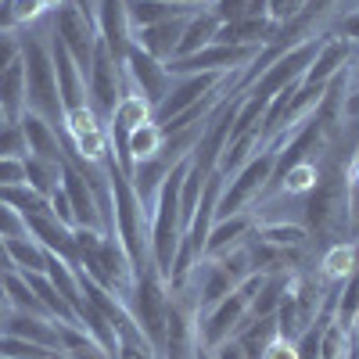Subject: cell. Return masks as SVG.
Masks as SVG:
<instances>
[{
  "label": "cell",
  "instance_id": "obj_27",
  "mask_svg": "<svg viewBox=\"0 0 359 359\" xmlns=\"http://www.w3.org/2000/svg\"><path fill=\"white\" fill-rule=\"evenodd\" d=\"M62 165L65 162H47L36 155H25V187L50 201V194L62 187Z\"/></svg>",
  "mask_w": 359,
  "mask_h": 359
},
{
  "label": "cell",
  "instance_id": "obj_35",
  "mask_svg": "<svg viewBox=\"0 0 359 359\" xmlns=\"http://www.w3.org/2000/svg\"><path fill=\"white\" fill-rule=\"evenodd\" d=\"M29 147H25V133L22 123H4L0 118V158H25Z\"/></svg>",
  "mask_w": 359,
  "mask_h": 359
},
{
  "label": "cell",
  "instance_id": "obj_22",
  "mask_svg": "<svg viewBox=\"0 0 359 359\" xmlns=\"http://www.w3.org/2000/svg\"><path fill=\"white\" fill-rule=\"evenodd\" d=\"M25 115V65L22 57L0 76V118L4 123H18Z\"/></svg>",
  "mask_w": 359,
  "mask_h": 359
},
{
  "label": "cell",
  "instance_id": "obj_23",
  "mask_svg": "<svg viewBox=\"0 0 359 359\" xmlns=\"http://www.w3.org/2000/svg\"><path fill=\"white\" fill-rule=\"evenodd\" d=\"M54 323H57V348H62L65 359H111L79 323H62V320Z\"/></svg>",
  "mask_w": 359,
  "mask_h": 359
},
{
  "label": "cell",
  "instance_id": "obj_5",
  "mask_svg": "<svg viewBox=\"0 0 359 359\" xmlns=\"http://www.w3.org/2000/svg\"><path fill=\"white\" fill-rule=\"evenodd\" d=\"M273 169H277V147H262L255 151L241 169H237L226 187L219 191V205H216V219H226V216H237L245 212L248 205H259V198L266 194L269 180H273Z\"/></svg>",
  "mask_w": 359,
  "mask_h": 359
},
{
  "label": "cell",
  "instance_id": "obj_30",
  "mask_svg": "<svg viewBox=\"0 0 359 359\" xmlns=\"http://www.w3.org/2000/svg\"><path fill=\"white\" fill-rule=\"evenodd\" d=\"M8 252L15 259V269L18 273H43L47 269V248L36 241V237H11L8 241Z\"/></svg>",
  "mask_w": 359,
  "mask_h": 359
},
{
  "label": "cell",
  "instance_id": "obj_26",
  "mask_svg": "<svg viewBox=\"0 0 359 359\" xmlns=\"http://www.w3.org/2000/svg\"><path fill=\"white\" fill-rule=\"evenodd\" d=\"M184 15H194V11L165 4V0H126L130 29H147V25H158V22H169V18H184Z\"/></svg>",
  "mask_w": 359,
  "mask_h": 359
},
{
  "label": "cell",
  "instance_id": "obj_38",
  "mask_svg": "<svg viewBox=\"0 0 359 359\" xmlns=\"http://www.w3.org/2000/svg\"><path fill=\"white\" fill-rule=\"evenodd\" d=\"M8 4H11V15H15L18 29H22V25H33L40 15H47L43 0H8Z\"/></svg>",
  "mask_w": 359,
  "mask_h": 359
},
{
  "label": "cell",
  "instance_id": "obj_14",
  "mask_svg": "<svg viewBox=\"0 0 359 359\" xmlns=\"http://www.w3.org/2000/svg\"><path fill=\"white\" fill-rule=\"evenodd\" d=\"M348 57H352V43L338 40L334 33H323L320 50H316V57L309 62L302 83H306V86H331V83L341 76V69H345Z\"/></svg>",
  "mask_w": 359,
  "mask_h": 359
},
{
  "label": "cell",
  "instance_id": "obj_42",
  "mask_svg": "<svg viewBox=\"0 0 359 359\" xmlns=\"http://www.w3.org/2000/svg\"><path fill=\"white\" fill-rule=\"evenodd\" d=\"M262 359H298V348H294V341L291 338H273L266 345V352H262Z\"/></svg>",
  "mask_w": 359,
  "mask_h": 359
},
{
  "label": "cell",
  "instance_id": "obj_43",
  "mask_svg": "<svg viewBox=\"0 0 359 359\" xmlns=\"http://www.w3.org/2000/svg\"><path fill=\"white\" fill-rule=\"evenodd\" d=\"M212 359H248V352L237 345V338H230V341H223L219 348H212Z\"/></svg>",
  "mask_w": 359,
  "mask_h": 359
},
{
  "label": "cell",
  "instance_id": "obj_40",
  "mask_svg": "<svg viewBox=\"0 0 359 359\" xmlns=\"http://www.w3.org/2000/svg\"><path fill=\"white\" fill-rule=\"evenodd\" d=\"M25 184V158H0V187Z\"/></svg>",
  "mask_w": 359,
  "mask_h": 359
},
{
  "label": "cell",
  "instance_id": "obj_34",
  "mask_svg": "<svg viewBox=\"0 0 359 359\" xmlns=\"http://www.w3.org/2000/svg\"><path fill=\"white\" fill-rule=\"evenodd\" d=\"M212 11L219 22H237V18H262L266 15V0H216Z\"/></svg>",
  "mask_w": 359,
  "mask_h": 359
},
{
  "label": "cell",
  "instance_id": "obj_11",
  "mask_svg": "<svg viewBox=\"0 0 359 359\" xmlns=\"http://www.w3.org/2000/svg\"><path fill=\"white\" fill-rule=\"evenodd\" d=\"M94 25L97 40L108 47V54L123 65V57L133 43V29L126 18V0H94Z\"/></svg>",
  "mask_w": 359,
  "mask_h": 359
},
{
  "label": "cell",
  "instance_id": "obj_9",
  "mask_svg": "<svg viewBox=\"0 0 359 359\" xmlns=\"http://www.w3.org/2000/svg\"><path fill=\"white\" fill-rule=\"evenodd\" d=\"M123 69H126L130 90H137V94H140L147 104H151V108L172 90L169 69L158 62V57H151L147 50H140L137 43H130V50H126V57H123Z\"/></svg>",
  "mask_w": 359,
  "mask_h": 359
},
{
  "label": "cell",
  "instance_id": "obj_37",
  "mask_svg": "<svg viewBox=\"0 0 359 359\" xmlns=\"http://www.w3.org/2000/svg\"><path fill=\"white\" fill-rule=\"evenodd\" d=\"M302 8H306V0H266V15L277 25H287Z\"/></svg>",
  "mask_w": 359,
  "mask_h": 359
},
{
  "label": "cell",
  "instance_id": "obj_2",
  "mask_svg": "<svg viewBox=\"0 0 359 359\" xmlns=\"http://www.w3.org/2000/svg\"><path fill=\"white\" fill-rule=\"evenodd\" d=\"M22 40V65H25V111H33L54 130L65 133V108L57 97V76H54V57H50V40L25 33Z\"/></svg>",
  "mask_w": 359,
  "mask_h": 359
},
{
  "label": "cell",
  "instance_id": "obj_15",
  "mask_svg": "<svg viewBox=\"0 0 359 359\" xmlns=\"http://www.w3.org/2000/svg\"><path fill=\"white\" fill-rule=\"evenodd\" d=\"M187 18H169V22H158V25H147V29H133V43L140 50H147L151 57H158L162 65H169L176 57V47H180V36L187 29Z\"/></svg>",
  "mask_w": 359,
  "mask_h": 359
},
{
  "label": "cell",
  "instance_id": "obj_6",
  "mask_svg": "<svg viewBox=\"0 0 359 359\" xmlns=\"http://www.w3.org/2000/svg\"><path fill=\"white\" fill-rule=\"evenodd\" d=\"M323 280H316L306 269H294L287 273L284 284V298H280V309H277V334L298 341V334L316 320L320 306H323Z\"/></svg>",
  "mask_w": 359,
  "mask_h": 359
},
{
  "label": "cell",
  "instance_id": "obj_47",
  "mask_svg": "<svg viewBox=\"0 0 359 359\" xmlns=\"http://www.w3.org/2000/svg\"><path fill=\"white\" fill-rule=\"evenodd\" d=\"M352 94L359 97V57H355V72H352Z\"/></svg>",
  "mask_w": 359,
  "mask_h": 359
},
{
  "label": "cell",
  "instance_id": "obj_31",
  "mask_svg": "<svg viewBox=\"0 0 359 359\" xmlns=\"http://www.w3.org/2000/svg\"><path fill=\"white\" fill-rule=\"evenodd\" d=\"M0 284H4V291H8V298H11V306H15V313H29V316H50L47 309H43V302L36 298V291L29 287V280H25V273H4L0 277Z\"/></svg>",
  "mask_w": 359,
  "mask_h": 359
},
{
  "label": "cell",
  "instance_id": "obj_32",
  "mask_svg": "<svg viewBox=\"0 0 359 359\" xmlns=\"http://www.w3.org/2000/svg\"><path fill=\"white\" fill-rule=\"evenodd\" d=\"M0 359H65L57 348H43L33 341H22L15 334H0Z\"/></svg>",
  "mask_w": 359,
  "mask_h": 359
},
{
  "label": "cell",
  "instance_id": "obj_39",
  "mask_svg": "<svg viewBox=\"0 0 359 359\" xmlns=\"http://www.w3.org/2000/svg\"><path fill=\"white\" fill-rule=\"evenodd\" d=\"M22 57V40L18 33H0V76H4L15 62Z\"/></svg>",
  "mask_w": 359,
  "mask_h": 359
},
{
  "label": "cell",
  "instance_id": "obj_12",
  "mask_svg": "<svg viewBox=\"0 0 359 359\" xmlns=\"http://www.w3.org/2000/svg\"><path fill=\"white\" fill-rule=\"evenodd\" d=\"M50 57H54V76H57V97H62V108L65 115L69 111H79L90 104V94H86V76L79 72V65L72 62V54L65 50V43L50 33Z\"/></svg>",
  "mask_w": 359,
  "mask_h": 359
},
{
  "label": "cell",
  "instance_id": "obj_36",
  "mask_svg": "<svg viewBox=\"0 0 359 359\" xmlns=\"http://www.w3.org/2000/svg\"><path fill=\"white\" fill-rule=\"evenodd\" d=\"M25 233H29L25 216L18 212V208H11V205L0 201V237H4V241H11V237H25Z\"/></svg>",
  "mask_w": 359,
  "mask_h": 359
},
{
  "label": "cell",
  "instance_id": "obj_49",
  "mask_svg": "<svg viewBox=\"0 0 359 359\" xmlns=\"http://www.w3.org/2000/svg\"><path fill=\"white\" fill-rule=\"evenodd\" d=\"M355 248H359V241H355Z\"/></svg>",
  "mask_w": 359,
  "mask_h": 359
},
{
  "label": "cell",
  "instance_id": "obj_19",
  "mask_svg": "<svg viewBox=\"0 0 359 359\" xmlns=\"http://www.w3.org/2000/svg\"><path fill=\"white\" fill-rule=\"evenodd\" d=\"M162 151H165V130L155 123V118H147V123H140V126L130 130V137H126V172H130L137 162L158 158Z\"/></svg>",
  "mask_w": 359,
  "mask_h": 359
},
{
  "label": "cell",
  "instance_id": "obj_20",
  "mask_svg": "<svg viewBox=\"0 0 359 359\" xmlns=\"http://www.w3.org/2000/svg\"><path fill=\"white\" fill-rule=\"evenodd\" d=\"M4 334H15L22 341H33L43 348H57V323L50 316H29V313H11V320L4 323ZM62 352V348H57Z\"/></svg>",
  "mask_w": 359,
  "mask_h": 359
},
{
  "label": "cell",
  "instance_id": "obj_48",
  "mask_svg": "<svg viewBox=\"0 0 359 359\" xmlns=\"http://www.w3.org/2000/svg\"><path fill=\"white\" fill-rule=\"evenodd\" d=\"M62 4H65V0H43V8H47V11H57Z\"/></svg>",
  "mask_w": 359,
  "mask_h": 359
},
{
  "label": "cell",
  "instance_id": "obj_41",
  "mask_svg": "<svg viewBox=\"0 0 359 359\" xmlns=\"http://www.w3.org/2000/svg\"><path fill=\"white\" fill-rule=\"evenodd\" d=\"M334 36L338 40H345V43H359V11H352V15H341L338 22H334Z\"/></svg>",
  "mask_w": 359,
  "mask_h": 359
},
{
  "label": "cell",
  "instance_id": "obj_28",
  "mask_svg": "<svg viewBox=\"0 0 359 359\" xmlns=\"http://www.w3.org/2000/svg\"><path fill=\"white\" fill-rule=\"evenodd\" d=\"M316 184H320V162H298V165L284 169L277 180H269L266 191H284L294 198H306Z\"/></svg>",
  "mask_w": 359,
  "mask_h": 359
},
{
  "label": "cell",
  "instance_id": "obj_33",
  "mask_svg": "<svg viewBox=\"0 0 359 359\" xmlns=\"http://www.w3.org/2000/svg\"><path fill=\"white\" fill-rule=\"evenodd\" d=\"M352 352V331H345L341 323H331L323 327V338H320V359H348Z\"/></svg>",
  "mask_w": 359,
  "mask_h": 359
},
{
  "label": "cell",
  "instance_id": "obj_8",
  "mask_svg": "<svg viewBox=\"0 0 359 359\" xmlns=\"http://www.w3.org/2000/svg\"><path fill=\"white\" fill-rule=\"evenodd\" d=\"M262 50V47H259ZM255 47H223V43H208L187 57H172L165 65L169 76H194V72H237L245 69L252 57L259 54Z\"/></svg>",
  "mask_w": 359,
  "mask_h": 359
},
{
  "label": "cell",
  "instance_id": "obj_18",
  "mask_svg": "<svg viewBox=\"0 0 359 359\" xmlns=\"http://www.w3.org/2000/svg\"><path fill=\"white\" fill-rule=\"evenodd\" d=\"M252 226H255V216H248V212L216 219L212 230H208V237H205V259H219V255H226L230 248L245 245L248 233H252Z\"/></svg>",
  "mask_w": 359,
  "mask_h": 359
},
{
  "label": "cell",
  "instance_id": "obj_3",
  "mask_svg": "<svg viewBox=\"0 0 359 359\" xmlns=\"http://www.w3.org/2000/svg\"><path fill=\"white\" fill-rule=\"evenodd\" d=\"M262 287V273H252L237 284L226 298H219L216 306H208L205 313H198V345L201 352H212L223 341H230L252 316V302Z\"/></svg>",
  "mask_w": 359,
  "mask_h": 359
},
{
  "label": "cell",
  "instance_id": "obj_24",
  "mask_svg": "<svg viewBox=\"0 0 359 359\" xmlns=\"http://www.w3.org/2000/svg\"><path fill=\"white\" fill-rule=\"evenodd\" d=\"M216 33H219V18L212 11H194L187 18V29L184 36H180V47H176V57H187L208 43H216Z\"/></svg>",
  "mask_w": 359,
  "mask_h": 359
},
{
  "label": "cell",
  "instance_id": "obj_21",
  "mask_svg": "<svg viewBox=\"0 0 359 359\" xmlns=\"http://www.w3.org/2000/svg\"><path fill=\"white\" fill-rule=\"evenodd\" d=\"M169 158H147V162H137L126 176H130V184H133V191H137V198L144 201V208L151 212V205H155V198H158V187H162V180H165V172H169Z\"/></svg>",
  "mask_w": 359,
  "mask_h": 359
},
{
  "label": "cell",
  "instance_id": "obj_45",
  "mask_svg": "<svg viewBox=\"0 0 359 359\" xmlns=\"http://www.w3.org/2000/svg\"><path fill=\"white\" fill-rule=\"evenodd\" d=\"M165 4H176V8H187V11H208L216 0H165Z\"/></svg>",
  "mask_w": 359,
  "mask_h": 359
},
{
  "label": "cell",
  "instance_id": "obj_4",
  "mask_svg": "<svg viewBox=\"0 0 359 359\" xmlns=\"http://www.w3.org/2000/svg\"><path fill=\"white\" fill-rule=\"evenodd\" d=\"M306 198L309 233H341L348 226V172L338 162L320 165V184Z\"/></svg>",
  "mask_w": 359,
  "mask_h": 359
},
{
  "label": "cell",
  "instance_id": "obj_29",
  "mask_svg": "<svg viewBox=\"0 0 359 359\" xmlns=\"http://www.w3.org/2000/svg\"><path fill=\"white\" fill-rule=\"evenodd\" d=\"M252 233L259 237L262 245H273V248H298V252H306L309 245V230L306 226H298V223H255Z\"/></svg>",
  "mask_w": 359,
  "mask_h": 359
},
{
  "label": "cell",
  "instance_id": "obj_16",
  "mask_svg": "<svg viewBox=\"0 0 359 359\" xmlns=\"http://www.w3.org/2000/svg\"><path fill=\"white\" fill-rule=\"evenodd\" d=\"M18 123H22V133H25L29 155L47 158V162H65V133L62 130H54L47 118H40L33 111H25Z\"/></svg>",
  "mask_w": 359,
  "mask_h": 359
},
{
  "label": "cell",
  "instance_id": "obj_7",
  "mask_svg": "<svg viewBox=\"0 0 359 359\" xmlns=\"http://www.w3.org/2000/svg\"><path fill=\"white\" fill-rule=\"evenodd\" d=\"M130 90L126 83V69L115 62V57L108 54V47L97 40L94 47V57H90V72H86V94H90V104H94V111L104 118H111L115 104L123 101V94Z\"/></svg>",
  "mask_w": 359,
  "mask_h": 359
},
{
  "label": "cell",
  "instance_id": "obj_44",
  "mask_svg": "<svg viewBox=\"0 0 359 359\" xmlns=\"http://www.w3.org/2000/svg\"><path fill=\"white\" fill-rule=\"evenodd\" d=\"M11 313H15V306H11V298H8L4 284H0V334H4V323L11 320Z\"/></svg>",
  "mask_w": 359,
  "mask_h": 359
},
{
  "label": "cell",
  "instance_id": "obj_17",
  "mask_svg": "<svg viewBox=\"0 0 359 359\" xmlns=\"http://www.w3.org/2000/svg\"><path fill=\"white\" fill-rule=\"evenodd\" d=\"M277 22H269V15L262 18H237V22H219V33H216V43L223 47H266L269 40L277 36Z\"/></svg>",
  "mask_w": 359,
  "mask_h": 359
},
{
  "label": "cell",
  "instance_id": "obj_13",
  "mask_svg": "<svg viewBox=\"0 0 359 359\" xmlns=\"http://www.w3.org/2000/svg\"><path fill=\"white\" fill-rule=\"evenodd\" d=\"M62 191L72 205V216H76V226H86V230H101V208H97V194L90 187V180L65 158L62 165ZM104 233V230H101Z\"/></svg>",
  "mask_w": 359,
  "mask_h": 359
},
{
  "label": "cell",
  "instance_id": "obj_46",
  "mask_svg": "<svg viewBox=\"0 0 359 359\" xmlns=\"http://www.w3.org/2000/svg\"><path fill=\"white\" fill-rule=\"evenodd\" d=\"M4 273H15V259L8 252V241L0 237V277H4Z\"/></svg>",
  "mask_w": 359,
  "mask_h": 359
},
{
  "label": "cell",
  "instance_id": "obj_1",
  "mask_svg": "<svg viewBox=\"0 0 359 359\" xmlns=\"http://www.w3.org/2000/svg\"><path fill=\"white\" fill-rule=\"evenodd\" d=\"M191 165V155L176 158L158 187V198L151 205V226H147V252H151L155 269L165 277H172V266H176V252L180 241H184V219H180V184H184V172Z\"/></svg>",
  "mask_w": 359,
  "mask_h": 359
},
{
  "label": "cell",
  "instance_id": "obj_25",
  "mask_svg": "<svg viewBox=\"0 0 359 359\" xmlns=\"http://www.w3.org/2000/svg\"><path fill=\"white\" fill-rule=\"evenodd\" d=\"M359 269V248L348 245V241H334L331 248L323 252L320 259V277L327 284H338V280H348Z\"/></svg>",
  "mask_w": 359,
  "mask_h": 359
},
{
  "label": "cell",
  "instance_id": "obj_10",
  "mask_svg": "<svg viewBox=\"0 0 359 359\" xmlns=\"http://www.w3.org/2000/svg\"><path fill=\"white\" fill-rule=\"evenodd\" d=\"M230 72H194V76H172V90L151 108V118L158 126H165L169 118H176L180 111H187L191 104H198L205 94H212V90L226 79Z\"/></svg>",
  "mask_w": 359,
  "mask_h": 359
}]
</instances>
